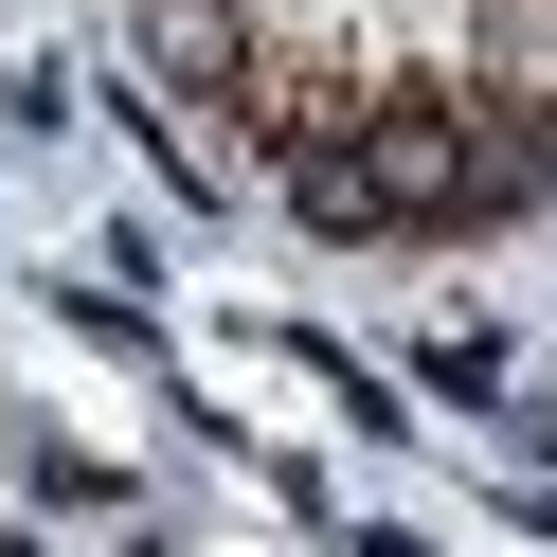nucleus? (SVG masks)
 I'll use <instances>...</instances> for the list:
<instances>
[{"label": "nucleus", "instance_id": "f257e3e1", "mask_svg": "<svg viewBox=\"0 0 557 557\" xmlns=\"http://www.w3.org/2000/svg\"><path fill=\"white\" fill-rule=\"evenodd\" d=\"M360 162H377V216L396 234H468L485 216V90L468 73H377Z\"/></svg>", "mask_w": 557, "mask_h": 557}, {"label": "nucleus", "instance_id": "20e7f679", "mask_svg": "<svg viewBox=\"0 0 557 557\" xmlns=\"http://www.w3.org/2000/svg\"><path fill=\"white\" fill-rule=\"evenodd\" d=\"M413 377H432V396H504V342H485V324H432V360H413Z\"/></svg>", "mask_w": 557, "mask_h": 557}, {"label": "nucleus", "instance_id": "7ed1b4c3", "mask_svg": "<svg viewBox=\"0 0 557 557\" xmlns=\"http://www.w3.org/2000/svg\"><path fill=\"white\" fill-rule=\"evenodd\" d=\"M270 181H288V216H306V234H396V216H377V162H360V145H306V162H270Z\"/></svg>", "mask_w": 557, "mask_h": 557}, {"label": "nucleus", "instance_id": "39448f33", "mask_svg": "<svg viewBox=\"0 0 557 557\" xmlns=\"http://www.w3.org/2000/svg\"><path fill=\"white\" fill-rule=\"evenodd\" d=\"M360 557H432V540H360Z\"/></svg>", "mask_w": 557, "mask_h": 557}, {"label": "nucleus", "instance_id": "f03ea898", "mask_svg": "<svg viewBox=\"0 0 557 557\" xmlns=\"http://www.w3.org/2000/svg\"><path fill=\"white\" fill-rule=\"evenodd\" d=\"M145 73L181 90V109H252V73H270V54L234 37V0H145Z\"/></svg>", "mask_w": 557, "mask_h": 557}]
</instances>
